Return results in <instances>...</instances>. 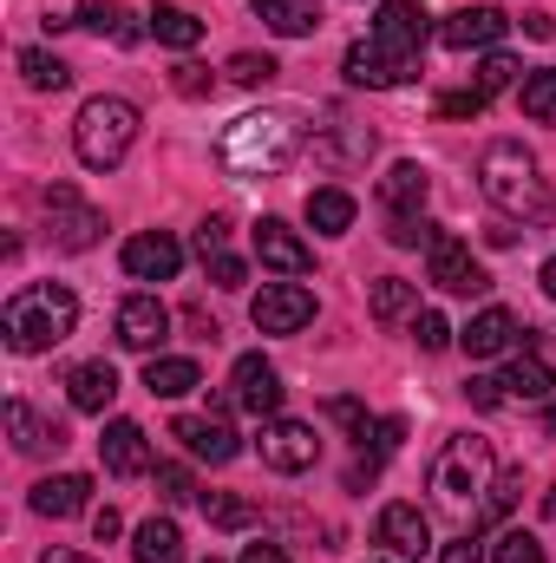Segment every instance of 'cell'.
Instances as JSON below:
<instances>
[{
  "label": "cell",
  "instance_id": "obj_24",
  "mask_svg": "<svg viewBox=\"0 0 556 563\" xmlns=\"http://www.w3.org/2000/svg\"><path fill=\"white\" fill-rule=\"evenodd\" d=\"M144 387H151L157 400H184V394H197V387H203V367H197V361H184V354H151Z\"/></svg>",
  "mask_w": 556,
  "mask_h": 563
},
{
  "label": "cell",
  "instance_id": "obj_50",
  "mask_svg": "<svg viewBox=\"0 0 556 563\" xmlns=\"http://www.w3.org/2000/svg\"><path fill=\"white\" fill-rule=\"evenodd\" d=\"M119 531H125V518H119L112 505H105V511H92V538H99V544H112Z\"/></svg>",
  "mask_w": 556,
  "mask_h": 563
},
{
  "label": "cell",
  "instance_id": "obj_43",
  "mask_svg": "<svg viewBox=\"0 0 556 563\" xmlns=\"http://www.w3.org/2000/svg\"><path fill=\"white\" fill-rule=\"evenodd\" d=\"M413 334H419V347H425V354H438V347L452 341V328H445V314H432V308H425V314H413Z\"/></svg>",
  "mask_w": 556,
  "mask_h": 563
},
{
  "label": "cell",
  "instance_id": "obj_21",
  "mask_svg": "<svg viewBox=\"0 0 556 563\" xmlns=\"http://www.w3.org/2000/svg\"><path fill=\"white\" fill-rule=\"evenodd\" d=\"M7 432H13V452H26V459H40V452H59V445H66V426L40 420L26 400H7Z\"/></svg>",
  "mask_w": 556,
  "mask_h": 563
},
{
  "label": "cell",
  "instance_id": "obj_33",
  "mask_svg": "<svg viewBox=\"0 0 556 563\" xmlns=\"http://www.w3.org/2000/svg\"><path fill=\"white\" fill-rule=\"evenodd\" d=\"M407 314H419V282L380 276L374 282V321H407Z\"/></svg>",
  "mask_w": 556,
  "mask_h": 563
},
{
  "label": "cell",
  "instance_id": "obj_3",
  "mask_svg": "<svg viewBox=\"0 0 556 563\" xmlns=\"http://www.w3.org/2000/svg\"><path fill=\"white\" fill-rule=\"evenodd\" d=\"M491 485H498L491 445H485L478 432H452V439L438 445V459H432V498H438L445 511H458V518H478L485 498H491Z\"/></svg>",
  "mask_w": 556,
  "mask_h": 563
},
{
  "label": "cell",
  "instance_id": "obj_30",
  "mask_svg": "<svg viewBox=\"0 0 556 563\" xmlns=\"http://www.w3.org/2000/svg\"><path fill=\"white\" fill-rule=\"evenodd\" d=\"M20 79H26L33 92H66V86H73V66H66L59 53H46V46H26V53H20Z\"/></svg>",
  "mask_w": 556,
  "mask_h": 563
},
{
  "label": "cell",
  "instance_id": "obj_13",
  "mask_svg": "<svg viewBox=\"0 0 556 563\" xmlns=\"http://www.w3.org/2000/svg\"><path fill=\"white\" fill-rule=\"evenodd\" d=\"M374 40L393 46V53H419V46L432 40V13H425L419 0H380V13H374Z\"/></svg>",
  "mask_w": 556,
  "mask_h": 563
},
{
  "label": "cell",
  "instance_id": "obj_29",
  "mask_svg": "<svg viewBox=\"0 0 556 563\" xmlns=\"http://www.w3.org/2000/svg\"><path fill=\"white\" fill-rule=\"evenodd\" d=\"M132 563H184V531H177L170 518H151V525H138Z\"/></svg>",
  "mask_w": 556,
  "mask_h": 563
},
{
  "label": "cell",
  "instance_id": "obj_8",
  "mask_svg": "<svg viewBox=\"0 0 556 563\" xmlns=\"http://www.w3.org/2000/svg\"><path fill=\"white\" fill-rule=\"evenodd\" d=\"M46 223H53V243H59V250H92L99 230H105V217H99L73 184H53V190H46Z\"/></svg>",
  "mask_w": 556,
  "mask_h": 563
},
{
  "label": "cell",
  "instance_id": "obj_37",
  "mask_svg": "<svg viewBox=\"0 0 556 563\" xmlns=\"http://www.w3.org/2000/svg\"><path fill=\"white\" fill-rule=\"evenodd\" d=\"M518 86V59L511 53H485V66H478V92L491 99V92H511Z\"/></svg>",
  "mask_w": 556,
  "mask_h": 563
},
{
  "label": "cell",
  "instance_id": "obj_41",
  "mask_svg": "<svg viewBox=\"0 0 556 563\" xmlns=\"http://www.w3.org/2000/svg\"><path fill=\"white\" fill-rule=\"evenodd\" d=\"M157 498H164V505H184V498H197L190 472H184V465H157Z\"/></svg>",
  "mask_w": 556,
  "mask_h": 563
},
{
  "label": "cell",
  "instance_id": "obj_55",
  "mask_svg": "<svg viewBox=\"0 0 556 563\" xmlns=\"http://www.w3.org/2000/svg\"><path fill=\"white\" fill-rule=\"evenodd\" d=\"M544 518H551V525H556V485H551V492H544Z\"/></svg>",
  "mask_w": 556,
  "mask_h": 563
},
{
  "label": "cell",
  "instance_id": "obj_44",
  "mask_svg": "<svg viewBox=\"0 0 556 563\" xmlns=\"http://www.w3.org/2000/svg\"><path fill=\"white\" fill-rule=\"evenodd\" d=\"M485 106H491V99H485L478 86H471V92H445V99H438V112H445V119H478Z\"/></svg>",
  "mask_w": 556,
  "mask_h": 563
},
{
  "label": "cell",
  "instance_id": "obj_42",
  "mask_svg": "<svg viewBox=\"0 0 556 563\" xmlns=\"http://www.w3.org/2000/svg\"><path fill=\"white\" fill-rule=\"evenodd\" d=\"M327 420H341L360 445H367V432H374V420H367V407H360V400H327Z\"/></svg>",
  "mask_w": 556,
  "mask_h": 563
},
{
  "label": "cell",
  "instance_id": "obj_52",
  "mask_svg": "<svg viewBox=\"0 0 556 563\" xmlns=\"http://www.w3.org/2000/svg\"><path fill=\"white\" fill-rule=\"evenodd\" d=\"M243 563H288V551H276V544H249Z\"/></svg>",
  "mask_w": 556,
  "mask_h": 563
},
{
  "label": "cell",
  "instance_id": "obj_14",
  "mask_svg": "<svg viewBox=\"0 0 556 563\" xmlns=\"http://www.w3.org/2000/svg\"><path fill=\"white\" fill-rule=\"evenodd\" d=\"M164 334H170V308H164L157 295H132V301L119 308V347H132V354H157Z\"/></svg>",
  "mask_w": 556,
  "mask_h": 563
},
{
  "label": "cell",
  "instance_id": "obj_26",
  "mask_svg": "<svg viewBox=\"0 0 556 563\" xmlns=\"http://www.w3.org/2000/svg\"><path fill=\"white\" fill-rule=\"evenodd\" d=\"M425 197H432V177H425L419 164H393V170L380 177V203H387L393 217H419Z\"/></svg>",
  "mask_w": 556,
  "mask_h": 563
},
{
  "label": "cell",
  "instance_id": "obj_45",
  "mask_svg": "<svg viewBox=\"0 0 556 563\" xmlns=\"http://www.w3.org/2000/svg\"><path fill=\"white\" fill-rule=\"evenodd\" d=\"M170 86H177L184 99H203V92H216V79H210L203 66H177V73H170Z\"/></svg>",
  "mask_w": 556,
  "mask_h": 563
},
{
  "label": "cell",
  "instance_id": "obj_5",
  "mask_svg": "<svg viewBox=\"0 0 556 563\" xmlns=\"http://www.w3.org/2000/svg\"><path fill=\"white\" fill-rule=\"evenodd\" d=\"M132 144H138V106H132V99L99 92V99L79 106V119H73V151H79L86 170H119Z\"/></svg>",
  "mask_w": 556,
  "mask_h": 563
},
{
  "label": "cell",
  "instance_id": "obj_40",
  "mask_svg": "<svg viewBox=\"0 0 556 563\" xmlns=\"http://www.w3.org/2000/svg\"><path fill=\"white\" fill-rule=\"evenodd\" d=\"M465 394H471V407H478V413H498V407L511 400V394H504V374H471V387H465Z\"/></svg>",
  "mask_w": 556,
  "mask_h": 563
},
{
  "label": "cell",
  "instance_id": "obj_38",
  "mask_svg": "<svg viewBox=\"0 0 556 563\" xmlns=\"http://www.w3.org/2000/svg\"><path fill=\"white\" fill-rule=\"evenodd\" d=\"M491 563H544V544H537L531 531H504V538L491 544Z\"/></svg>",
  "mask_w": 556,
  "mask_h": 563
},
{
  "label": "cell",
  "instance_id": "obj_31",
  "mask_svg": "<svg viewBox=\"0 0 556 563\" xmlns=\"http://www.w3.org/2000/svg\"><path fill=\"white\" fill-rule=\"evenodd\" d=\"M308 223L321 230V236H341V230H354V197L347 190H308Z\"/></svg>",
  "mask_w": 556,
  "mask_h": 563
},
{
  "label": "cell",
  "instance_id": "obj_35",
  "mask_svg": "<svg viewBox=\"0 0 556 563\" xmlns=\"http://www.w3.org/2000/svg\"><path fill=\"white\" fill-rule=\"evenodd\" d=\"M524 112L537 125H556V73H531L524 79Z\"/></svg>",
  "mask_w": 556,
  "mask_h": 563
},
{
  "label": "cell",
  "instance_id": "obj_1",
  "mask_svg": "<svg viewBox=\"0 0 556 563\" xmlns=\"http://www.w3.org/2000/svg\"><path fill=\"white\" fill-rule=\"evenodd\" d=\"M308 144V119L294 106H263V112H243L223 139H216V164L230 177H281Z\"/></svg>",
  "mask_w": 556,
  "mask_h": 563
},
{
  "label": "cell",
  "instance_id": "obj_56",
  "mask_svg": "<svg viewBox=\"0 0 556 563\" xmlns=\"http://www.w3.org/2000/svg\"><path fill=\"white\" fill-rule=\"evenodd\" d=\"M367 563H387V558H367Z\"/></svg>",
  "mask_w": 556,
  "mask_h": 563
},
{
  "label": "cell",
  "instance_id": "obj_2",
  "mask_svg": "<svg viewBox=\"0 0 556 563\" xmlns=\"http://www.w3.org/2000/svg\"><path fill=\"white\" fill-rule=\"evenodd\" d=\"M79 328V295L66 282H33L0 308V334L13 354H46Z\"/></svg>",
  "mask_w": 556,
  "mask_h": 563
},
{
  "label": "cell",
  "instance_id": "obj_48",
  "mask_svg": "<svg viewBox=\"0 0 556 563\" xmlns=\"http://www.w3.org/2000/svg\"><path fill=\"white\" fill-rule=\"evenodd\" d=\"M438 563H485V544H478V531H465V538H452V544L438 551Z\"/></svg>",
  "mask_w": 556,
  "mask_h": 563
},
{
  "label": "cell",
  "instance_id": "obj_57",
  "mask_svg": "<svg viewBox=\"0 0 556 563\" xmlns=\"http://www.w3.org/2000/svg\"><path fill=\"white\" fill-rule=\"evenodd\" d=\"M210 563H216V558H210Z\"/></svg>",
  "mask_w": 556,
  "mask_h": 563
},
{
  "label": "cell",
  "instance_id": "obj_28",
  "mask_svg": "<svg viewBox=\"0 0 556 563\" xmlns=\"http://www.w3.org/2000/svg\"><path fill=\"white\" fill-rule=\"evenodd\" d=\"M256 13H263V26L281 33V40H308L321 26V7L314 0H256Z\"/></svg>",
  "mask_w": 556,
  "mask_h": 563
},
{
  "label": "cell",
  "instance_id": "obj_10",
  "mask_svg": "<svg viewBox=\"0 0 556 563\" xmlns=\"http://www.w3.org/2000/svg\"><path fill=\"white\" fill-rule=\"evenodd\" d=\"M256 452H263L269 472H308V465L321 459V439H314V426L308 420H263Z\"/></svg>",
  "mask_w": 556,
  "mask_h": 563
},
{
  "label": "cell",
  "instance_id": "obj_9",
  "mask_svg": "<svg viewBox=\"0 0 556 563\" xmlns=\"http://www.w3.org/2000/svg\"><path fill=\"white\" fill-rule=\"evenodd\" d=\"M249 321H256L263 334H301V328L314 321V295H308L301 282H269V288L249 301Z\"/></svg>",
  "mask_w": 556,
  "mask_h": 563
},
{
  "label": "cell",
  "instance_id": "obj_17",
  "mask_svg": "<svg viewBox=\"0 0 556 563\" xmlns=\"http://www.w3.org/2000/svg\"><path fill=\"white\" fill-rule=\"evenodd\" d=\"M170 439H184V452H190V459H210V465H230V459L243 452V439L223 420H210V413H184V420L170 426Z\"/></svg>",
  "mask_w": 556,
  "mask_h": 563
},
{
  "label": "cell",
  "instance_id": "obj_18",
  "mask_svg": "<svg viewBox=\"0 0 556 563\" xmlns=\"http://www.w3.org/2000/svg\"><path fill=\"white\" fill-rule=\"evenodd\" d=\"M374 538H380L393 558H425V551H432V518H425L419 505H387L380 525H374Z\"/></svg>",
  "mask_w": 556,
  "mask_h": 563
},
{
  "label": "cell",
  "instance_id": "obj_19",
  "mask_svg": "<svg viewBox=\"0 0 556 563\" xmlns=\"http://www.w3.org/2000/svg\"><path fill=\"white\" fill-rule=\"evenodd\" d=\"M99 459H105V472H112V478H138V472H151L144 426L138 420H112V426H105V439H99Z\"/></svg>",
  "mask_w": 556,
  "mask_h": 563
},
{
  "label": "cell",
  "instance_id": "obj_16",
  "mask_svg": "<svg viewBox=\"0 0 556 563\" xmlns=\"http://www.w3.org/2000/svg\"><path fill=\"white\" fill-rule=\"evenodd\" d=\"M256 256H263V269H276V276H308V269H314V250H308L281 217H263V223H256Z\"/></svg>",
  "mask_w": 556,
  "mask_h": 563
},
{
  "label": "cell",
  "instance_id": "obj_11",
  "mask_svg": "<svg viewBox=\"0 0 556 563\" xmlns=\"http://www.w3.org/2000/svg\"><path fill=\"white\" fill-rule=\"evenodd\" d=\"M425 276L438 282L445 295H485V288H491L485 263H478V256H471V250H465V243H458L452 230H445V236H438V243L425 250Z\"/></svg>",
  "mask_w": 556,
  "mask_h": 563
},
{
  "label": "cell",
  "instance_id": "obj_46",
  "mask_svg": "<svg viewBox=\"0 0 556 563\" xmlns=\"http://www.w3.org/2000/svg\"><path fill=\"white\" fill-rule=\"evenodd\" d=\"M210 282H216V288H243V282H249L243 256H230V250H223V256H210Z\"/></svg>",
  "mask_w": 556,
  "mask_h": 563
},
{
  "label": "cell",
  "instance_id": "obj_32",
  "mask_svg": "<svg viewBox=\"0 0 556 563\" xmlns=\"http://www.w3.org/2000/svg\"><path fill=\"white\" fill-rule=\"evenodd\" d=\"M79 26H92L99 40H119V46H138V26L125 20V7H119V0H86V7H79Z\"/></svg>",
  "mask_w": 556,
  "mask_h": 563
},
{
  "label": "cell",
  "instance_id": "obj_49",
  "mask_svg": "<svg viewBox=\"0 0 556 563\" xmlns=\"http://www.w3.org/2000/svg\"><path fill=\"white\" fill-rule=\"evenodd\" d=\"M367 439H374V452H400V439H407V420H380L374 432H367Z\"/></svg>",
  "mask_w": 556,
  "mask_h": 563
},
{
  "label": "cell",
  "instance_id": "obj_34",
  "mask_svg": "<svg viewBox=\"0 0 556 563\" xmlns=\"http://www.w3.org/2000/svg\"><path fill=\"white\" fill-rule=\"evenodd\" d=\"M203 518H210L216 531H249V525H256V505L236 498V492H203Z\"/></svg>",
  "mask_w": 556,
  "mask_h": 563
},
{
  "label": "cell",
  "instance_id": "obj_22",
  "mask_svg": "<svg viewBox=\"0 0 556 563\" xmlns=\"http://www.w3.org/2000/svg\"><path fill=\"white\" fill-rule=\"evenodd\" d=\"M86 498H92V478L86 472H59V478H40L33 485V511L40 518H79Z\"/></svg>",
  "mask_w": 556,
  "mask_h": 563
},
{
  "label": "cell",
  "instance_id": "obj_39",
  "mask_svg": "<svg viewBox=\"0 0 556 563\" xmlns=\"http://www.w3.org/2000/svg\"><path fill=\"white\" fill-rule=\"evenodd\" d=\"M276 73L281 66L269 53H236V59H230V79H236V86H263V79H276Z\"/></svg>",
  "mask_w": 556,
  "mask_h": 563
},
{
  "label": "cell",
  "instance_id": "obj_25",
  "mask_svg": "<svg viewBox=\"0 0 556 563\" xmlns=\"http://www.w3.org/2000/svg\"><path fill=\"white\" fill-rule=\"evenodd\" d=\"M66 394H73L79 413H105V407L119 400V374H112V361H86V367H73Z\"/></svg>",
  "mask_w": 556,
  "mask_h": 563
},
{
  "label": "cell",
  "instance_id": "obj_51",
  "mask_svg": "<svg viewBox=\"0 0 556 563\" xmlns=\"http://www.w3.org/2000/svg\"><path fill=\"white\" fill-rule=\"evenodd\" d=\"M524 33H531V40H551L556 20H551V13H524Z\"/></svg>",
  "mask_w": 556,
  "mask_h": 563
},
{
  "label": "cell",
  "instance_id": "obj_53",
  "mask_svg": "<svg viewBox=\"0 0 556 563\" xmlns=\"http://www.w3.org/2000/svg\"><path fill=\"white\" fill-rule=\"evenodd\" d=\"M40 563H86V558H79V551H46Z\"/></svg>",
  "mask_w": 556,
  "mask_h": 563
},
{
  "label": "cell",
  "instance_id": "obj_36",
  "mask_svg": "<svg viewBox=\"0 0 556 563\" xmlns=\"http://www.w3.org/2000/svg\"><path fill=\"white\" fill-rule=\"evenodd\" d=\"M438 236H445V230H438V223H425V217H393V230H387V243H393V250H432Z\"/></svg>",
  "mask_w": 556,
  "mask_h": 563
},
{
  "label": "cell",
  "instance_id": "obj_27",
  "mask_svg": "<svg viewBox=\"0 0 556 563\" xmlns=\"http://www.w3.org/2000/svg\"><path fill=\"white\" fill-rule=\"evenodd\" d=\"M504 394H511V400H551L556 394L551 361L531 354V347H518V361H511V374H504Z\"/></svg>",
  "mask_w": 556,
  "mask_h": 563
},
{
  "label": "cell",
  "instance_id": "obj_54",
  "mask_svg": "<svg viewBox=\"0 0 556 563\" xmlns=\"http://www.w3.org/2000/svg\"><path fill=\"white\" fill-rule=\"evenodd\" d=\"M537 282H544V295H556V256L544 263V276H537Z\"/></svg>",
  "mask_w": 556,
  "mask_h": 563
},
{
  "label": "cell",
  "instance_id": "obj_12",
  "mask_svg": "<svg viewBox=\"0 0 556 563\" xmlns=\"http://www.w3.org/2000/svg\"><path fill=\"white\" fill-rule=\"evenodd\" d=\"M504 33H511V20H504V7H491V0H478V7H458V13H445V20H438V46H452V53L498 46Z\"/></svg>",
  "mask_w": 556,
  "mask_h": 563
},
{
  "label": "cell",
  "instance_id": "obj_7",
  "mask_svg": "<svg viewBox=\"0 0 556 563\" xmlns=\"http://www.w3.org/2000/svg\"><path fill=\"white\" fill-rule=\"evenodd\" d=\"M223 407H236V413H256V420H276V407H281V374L263 361V354H243V361L230 367V394H223Z\"/></svg>",
  "mask_w": 556,
  "mask_h": 563
},
{
  "label": "cell",
  "instance_id": "obj_4",
  "mask_svg": "<svg viewBox=\"0 0 556 563\" xmlns=\"http://www.w3.org/2000/svg\"><path fill=\"white\" fill-rule=\"evenodd\" d=\"M478 190H485L504 217H551L556 210L551 190H544V177H537V157L511 139L485 144V157H478Z\"/></svg>",
  "mask_w": 556,
  "mask_h": 563
},
{
  "label": "cell",
  "instance_id": "obj_23",
  "mask_svg": "<svg viewBox=\"0 0 556 563\" xmlns=\"http://www.w3.org/2000/svg\"><path fill=\"white\" fill-rule=\"evenodd\" d=\"M144 33H151L157 46H177V53H190V46L203 40V20H197L190 7H170V0H157V7L144 13Z\"/></svg>",
  "mask_w": 556,
  "mask_h": 563
},
{
  "label": "cell",
  "instance_id": "obj_15",
  "mask_svg": "<svg viewBox=\"0 0 556 563\" xmlns=\"http://www.w3.org/2000/svg\"><path fill=\"white\" fill-rule=\"evenodd\" d=\"M184 269V243L177 236H164V230H144L125 243V276L132 282H170Z\"/></svg>",
  "mask_w": 556,
  "mask_h": 563
},
{
  "label": "cell",
  "instance_id": "obj_47",
  "mask_svg": "<svg viewBox=\"0 0 556 563\" xmlns=\"http://www.w3.org/2000/svg\"><path fill=\"white\" fill-rule=\"evenodd\" d=\"M197 250H203V263H210V256H223V250H230V223H223V217H210V223L197 230Z\"/></svg>",
  "mask_w": 556,
  "mask_h": 563
},
{
  "label": "cell",
  "instance_id": "obj_20",
  "mask_svg": "<svg viewBox=\"0 0 556 563\" xmlns=\"http://www.w3.org/2000/svg\"><path fill=\"white\" fill-rule=\"evenodd\" d=\"M518 341H524V328H518V314H511V308H485V314H478V321H471V328L458 334V347H465L471 361H491V354H511Z\"/></svg>",
  "mask_w": 556,
  "mask_h": 563
},
{
  "label": "cell",
  "instance_id": "obj_6",
  "mask_svg": "<svg viewBox=\"0 0 556 563\" xmlns=\"http://www.w3.org/2000/svg\"><path fill=\"white\" fill-rule=\"evenodd\" d=\"M341 73H347L354 86H367V92H393V86L419 79V53H393V46H380V40H360V46H347Z\"/></svg>",
  "mask_w": 556,
  "mask_h": 563
}]
</instances>
